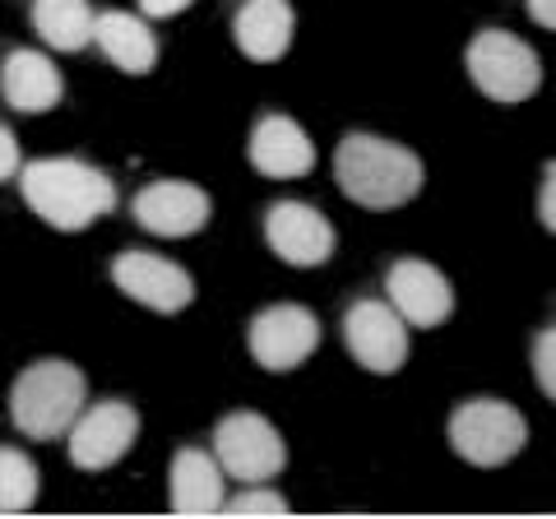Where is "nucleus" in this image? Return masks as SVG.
<instances>
[{
    "instance_id": "f257e3e1",
    "label": "nucleus",
    "mask_w": 556,
    "mask_h": 519,
    "mask_svg": "<svg viewBox=\"0 0 556 519\" xmlns=\"http://www.w3.org/2000/svg\"><path fill=\"white\" fill-rule=\"evenodd\" d=\"M24 204L56 232H84L116 210V181L84 159H33L20 167Z\"/></svg>"
},
{
    "instance_id": "f03ea898",
    "label": "nucleus",
    "mask_w": 556,
    "mask_h": 519,
    "mask_svg": "<svg viewBox=\"0 0 556 519\" xmlns=\"http://www.w3.org/2000/svg\"><path fill=\"white\" fill-rule=\"evenodd\" d=\"M334 181L362 210H404L422 190L427 167L408 144L353 130L334 149Z\"/></svg>"
},
{
    "instance_id": "7ed1b4c3",
    "label": "nucleus",
    "mask_w": 556,
    "mask_h": 519,
    "mask_svg": "<svg viewBox=\"0 0 556 519\" xmlns=\"http://www.w3.org/2000/svg\"><path fill=\"white\" fill-rule=\"evenodd\" d=\"M84 404H89V380L65 357L33 362L10 385V422L28 441H61Z\"/></svg>"
},
{
    "instance_id": "20e7f679",
    "label": "nucleus",
    "mask_w": 556,
    "mask_h": 519,
    "mask_svg": "<svg viewBox=\"0 0 556 519\" xmlns=\"http://www.w3.org/2000/svg\"><path fill=\"white\" fill-rule=\"evenodd\" d=\"M464 65H468V79L478 84V93L501 102V107H519V102H529L543 89V61H538V51L506 28H482L468 42Z\"/></svg>"
},
{
    "instance_id": "39448f33",
    "label": "nucleus",
    "mask_w": 556,
    "mask_h": 519,
    "mask_svg": "<svg viewBox=\"0 0 556 519\" xmlns=\"http://www.w3.org/2000/svg\"><path fill=\"white\" fill-rule=\"evenodd\" d=\"M525 445H529V422L506 400H468L450 413V450L464 464L496 469V464H510Z\"/></svg>"
},
{
    "instance_id": "423d86ee",
    "label": "nucleus",
    "mask_w": 556,
    "mask_h": 519,
    "mask_svg": "<svg viewBox=\"0 0 556 519\" xmlns=\"http://www.w3.org/2000/svg\"><path fill=\"white\" fill-rule=\"evenodd\" d=\"M208 455L218 459V469L232 482H269L283 473L288 441L265 413L241 408L214 427V450H208Z\"/></svg>"
},
{
    "instance_id": "0eeeda50",
    "label": "nucleus",
    "mask_w": 556,
    "mask_h": 519,
    "mask_svg": "<svg viewBox=\"0 0 556 519\" xmlns=\"http://www.w3.org/2000/svg\"><path fill=\"white\" fill-rule=\"evenodd\" d=\"M139 441V408L126 400H102V404H84L79 418L65 431V450L70 464L84 473H102L121 464Z\"/></svg>"
},
{
    "instance_id": "6e6552de",
    "label": "nucleus",
    "mask_w": 556,
    "mask_h": 519,
    "mask_svg": "<svg viewBox=\"0 0 556 519\" xmlns=\"http://www.w3.org/2000/svg\"><path fill=\"white\" fill-rule=\"evenodd\" d=\"M247 349L265 371L283 376V371H298L302 362L320 349V320L316 311L302 306V302H274L265 306L260 316L251 320L247 330Z\"/></svg>"
},
{
    "instance_id": "1a4fd4ad",
    "label": "nucleus",
    "mask_w": 556,
    "mask_h": 519,
    "mask_svg": "<svg viewBox=\"0 0 556 519\" xmlns=\"http://www.w3.org/2000/svg\"><path fill=\"white\" fill-rule=\"evenodd\" d=\"M343 343H348V353H353L357 367H367L371 376H394V371H404V362H408V325L380 298L348 306Z\"/></svg>"
},
{
    "instance_id": "9d476101",
    "label": "nucleus",
    "mask_w": 556,
    "mask_h": 519,
    "mask_svg": "<svg viewBox=\"0 0 556 519\" xmlns=\"http://www.w3.org/2000/svg\"><path fill=\"white\" fill-rule=\"evenodd\" d=\"M112 283L126 292L130 302L159 311V316H177L195 302V279L167 255L153 251H121L112 260Z\"/></svg>"
},
{
    "instance_id": "9b49d317",
    "label": "nucleus",
    "mask_w": 556,
    "mask_h": 519,
    "mask_svg": "<svg viewBox=\"0 0 556 519\" xmlns=\"http://www.w3.org/2000/svg\"><path fill=\"white\" fill-rule=\"evenodd\" d=\"M130 214L144 232L153 237H167V241H181V237H195L208 228V218H214V200H208V190L195 186V181H149L139 195L130 200Z\"/></svg>"
},
{
    "instance_id": "f8f14e48",
    "label": "nucleus",
    "mask_w": 556,
    "mask_h": 519,
    "mask_svg": "<svg viewBox=\"0 0 556 519\" xmlns=\"http://www.w3.org/2000/svg\"><path fill=\"white\" fill-rule=\"evenodd\" d=\"M265 241L269 251L292 269H320L334 255V223L316 204L302 200H278L265 210Z\"/></svg>"
},
{
    "instance_id": "ddd939ff",
    "label": "nucleus",
    "mask_w": 556,
    "mask_h": 519,
    "mask_svg": "<svg viewBox=\"0 0 556 519\" xmlns=\"http://www.w3.org/2000/svg\"><path fill=\"white\" fill-rule=\"evenodd\" d=\"M386 302L399 311V320H404L408 330H437V325L455 316V288H450V279L437 265H427V260H417V255H404L390 265Z\"/></svg>"
},
{
    "instance_id": "4468645a",
    "label": "nucleus",
    "mask_w": 556,
    "mask_h": 519,
    "mask_svg": "<svg viewBox=\"0 0 556 519\" xmlns=\"http://www.w3.org/2000/svg\"><path fill=\"white\" fill-rule=\"evenodd\" d=\"M247 153H251V167L260 177H274V181H298L316 167V144H311V135L283 112H269V116L255 121Z\"/></svg>"
},
{
    "instance_id": "2eb2a0df",
    "label": "nucleus",
    "mask_w": 556,
    "mask_h": 519,
    "mask_svg": "<svg viewBox=\"0 0 556 519\" xmlns=\"http://www.w3.org/2000/svg\"><path fill=\"white\" fill-rule=\"evenodd\" d=\"M0 98H5V107L20 112V116H42L65 98V79L47 51L20 47L0 61Z\"/></svg>"
},
{
    "instance_id": "dca6fc26",
    "label": "nucleus",
    "mask_w": 556,
    "mask_h": 519,
    "mask_svg": "<svg viewBox=\"0 0 556 519\" xmlns=\"http://www.w3.org/2000/svg\"><path fill=\"white\" fill-rule=\"evenodd\" d=\"M167 496H172V515L186 519H208L223 510V496H228V473L218 469V459L208 450L186 445L172 459L167 473Z\"/></svg>"
},
{
    "instance_id": "f3484780",
    "label": "nucleus",
    "mask_w": 556,
    "mask_h": 519,
    "mask_svg": "<svg viewBox=\"0 0 556 519\" xmlns=\"http://www.w3.org/2000/svg\"><path fill=\"white\" fill-rule=\"evenodd\" d=\"M292 33H298V14H292L288 0H247L232 20V42L255 65L283 61L292 47Z\"/></svg>"
},
{
    "instance_id": "a211bd4d",
    "label": "nucleus",
    "mask_w": 556,
    "mask_h": 519,
    "mask_svg": "<svg viewBox=\"0 0 556 519\" xmlns=\"http://www.w3.org/2000/svg\"><path fill=\"white\" fill-rule=\"evenodd\" d=\"M93 42L121 75H149L159 65V38H153L144 14H130V10L93 14Z\"/></svg>"
},
{
    "instance_id": "6ab92c4d",
    "label": "nucleus",
    "mask_w": 556,
    "mask_h": 519,
    "mask_svg": "<svg viewBox=\"0 0 556 519\" xmlns=\"http://www.w3.org/2000/svg\"><path fill=\"white\" fill-rule=\"evenodd\" d=\"M33 33L51 51H84L93 42L89 0H33Z\"/></svg>"
},
{
    "instance_id": "aec40b11",
    "label": "nucleus",
    "mask_w": 556,
    "mask_h": 519,
    "mask_svg": "<svg viewBox=\"0 0 556 519\" xmlns=\"http://www.w3.org/2000/svg\"><path fill=\"white\" fill-rule=\"evenodd\" d=\"M38 501V464L24 450L0 445V515H28Z\"/></svg>"
},
{
    "instance_id": "412c9836",
    "label": "nucleus",
    "mask_w": 556,
    "mask_h": 519,
    "mask_svg": "<svg viewBox=\"0 0 556 519\" xmlns=\"http://www.w3.org/2000/svg\"><path fill=\"white\" fill-rule=\"evenodd\" d=\"M218 515H237V519H283L292 515L288 496L269 488V482H241L237 496H223V510Z\"/></svg>"
},
{
    "instance_id": "4be33fe9",
    "label": "nucleus",
    "mask_w": 556,
    "mask_h": 519,
    "mask_svg": "<svg viewBox=\"0 0 556 519\" xmlns=\"http://www.w3.org/2000/svg\"><path fill=\"white\" fill-rule=\"evenodd\" d=\"M533 380L543 400H556V330H543L533 339Z\"/></svg>"
},
{
    "instance_id": "5701e85b",
    "label": "nucleus",
    "mask_w": 556,
    "mask_h": 519,
    "mask_svg": "<svg viewBox=\"0 0 556 519\" xmlns=\"http://www.w3.org/2000/svg\"><path fill=\"white\" fill-rule=\"evenodd\" d=\"M538 223L556 232V163L543 167V186H538Z\"/></svg>"
},
{
    "instance_id": "b1692460",
    "label": "nucleus",
    "mask_w": 556,
    "mask_h": 519,
    "mask_svg": "<svg viewBox=\"0 0 556 519\" xmlns=\"http://www.w3.org/2000/svg\"><path fill=\"white\" fill-rule=\"evenodd\" d=\"M20 167H24L20 140H14V130L0 121V181H14V177H20Z\"/></svg>"
},
{
    "instance_id": "393cba45",
    "label": "nucleus",
    "mask_w": 556,
    "mask_h": 519,
    "mask_svg": "<svg viewBox=\"0 0 556 519\" xmlns=\"http://www.w3.org/2000/svg\"><path fill=\"white\" fill-rule=\"evenodd\" d=\"M135 5L144 20H177V14H186L195 0H135Z\"/></svg>"
},
{
    "instance_id": "a878e982",
    "label": "nucleus",
    "mask_w": 556,
    "mask_h": 519,
    "mask_svg": "<svg viewBox=\"0 0 556 519\" xmlns=\"http://www.w3.org/2000/svg\"><path fill=\"white\" fill-rule=\"evenodd\" d=\"M525 5H529V20L538 24V28H556V0H525Z\"/></svg>"
}]
</instances>
